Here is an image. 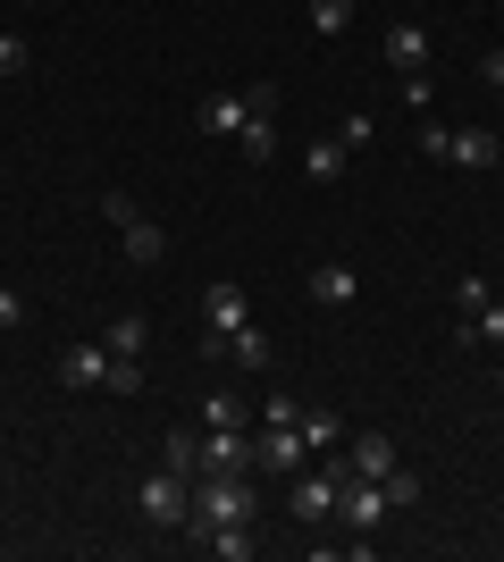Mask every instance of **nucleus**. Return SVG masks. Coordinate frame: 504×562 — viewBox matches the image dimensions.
Here are the masks:
<instances>
[{
	"label": "nucleus",
	"instance_id": "nucleus-6",
	"mask_svg": "<svg viewBox=\"0 0 504 562\" xmlns=\"http://www.w3.org/2000/svg\"><path fill=\"white\" fill-rule=\"evenodd\" d=\"M328 462L345 470V479H387V470H395V437H387V428H345V446H336Z\"/></svg>",
	"mask_w": 504,
	"mask_h": 562
},
{
	"label": "nucleus",
	"instance_id": "nucleus-8",
	"mask_svg": "<svg viewBox=\"0 0 504 562\" xmlns=\"http://www.w3.org/2000/svg\"><path fill=\"white\" fill-rule=\"evenodd\" d=\"M336 520H345L354 538H370V529L387 520V487H379V479H345V504H336Z\"/></svg>",
	"mask_w": 504,
	"mask_h": 562
},
{
	"label": "nucleus",
	"instance_id": "nucleus-27",
	"mask_svg": "<svg viewBox=\"0 0 504 562\" xmlns=\"http://www.w3.org/2000/svg\"><path fill=\"white\" fill-rule=\"evenodd\" d=\"M110 395H144V361H126V352H110Z\"/></svg>",
	"mask_w": 504,
	"mask_h": 562
},
{
	"label": "nucleus",
	"instance_id": "nucleus-28",
	"mask_svg": "<svg viewBox=\"0 0 504 562\" xmlns=\"http://www.w3.org/2000/svg\"><path fill=\"white\" fill-rule=\"evenodd\" d=\"M34 68V43H25V34H0V76H25Z\"/></svg>",
	"mask_w": 504,
	"mask_h": 562
},
{
	"label": "nucleus",
	"instance_id": "nucleus-32",
	"mask_svg": "<svg viewBox=\"0 0 504 562\" xmlns=\"http://www.w3.org/2000/svg\"><path fill=\"white\" fill-rule=\"evenodd\" d=\"M480 85H488V93H504V43L480 50Z\"/></svg>",
	"mask_w": 504,
	"mask_h": 562
},
{
	"label": "nucleus",
	"instance_id": "nucleus-26",
	"mask_svg": "<svg viewBox=\"0 0 504 562\" xmlns=\"http://www.w3.org/2000/svg\"><path fill=\"white\" fill-rule=\"evenodd\" d=\"M379 487H387V513H404V504H421V470H404V462H395V470L379 479Z\"/></svg>",
	"mask_w": 504,
	"mask_h": 562
},
{
	"label": "nucleus",
	"instance_id": "nucleus-29",
	"mask_svg": "<svg viewBox=\"0 0 504 562\" xmlns=\"http://www.w3.org/2000/svg\"><path fill=\"white\" fill-rule=\"evenodd\" d=\"M126 218H144V211H135V193H101V227L119 235V227H126Z\"/></svg>",
	"mask_w": 504,
	"mask_h": 562
},
{
	"label": "nucleus",
	"instance_id": "nucleus-10",
	"mask_svg": "<svg viewBox=\"0 0 504 562\" xmlns=\"http://www.w3.org/2000/svg\"><path fill=\"white\" fill-rule=\"evenodd\" d=\"M312 303H320V311H354V303H361V269L320 260V269H312Z\"/></svg>",
	"mask_w": 504,
	"mask_h": 562
},
{
	"label": "nucleus",
	"instance_id": "nucleus-4",
	"mask_svg": "<svg viewBox=\"0 0 504 562\" xmlns=\"http://www.w3.org/2000/svg\"><path fill=\"white\" fill-rule=\"evenodd\" d=\"M135 513H144L152 529H186V513H193V479H186L177 462H168V470H152L144 487H135Z\"/></svg>",
	"mask_w": 504,
	"mask_h": 562
},
{
	"label": "nucleus",
	"instance_id": "nucleus-15",
	"mask_svg": "<svg viewBox=\"0 0 504 562\" xmlns=\"http://www.w3.org/2000/svg\"><path fill=\"white\" fill-rule=\"evenodd\" d=\"M101 345H110V352H126V361H144V345H152V319H144V311H119V319L101 328Z\"/></svg>",
	"mask_w": 504,
	"mask_h": 562
},
{
	"label": "nucleus",
	"instance_id": "nucleus-23",
	"mask_svg": "<svg viewBox=\"0 0 504 562\" xmlns=\"http://www.w3.org/2000/svg\"><path fill=\"white\" fill-rule=\"evenodd\" d=\"M412 151H421V160H455V126H437V117H421V135H412Z\"/></svg>",
	"mask_w": 504,
	"mask_h": 562
},
{
	"label": "nucleus",
	"instance_id": "nucleus-5",
	"mask_svg": "<svg viewBox=\"0 0 504 562\" xmlns=\"http://www.w3.org/2000/svg\"><path fill=\"white\" fill-rule=\"evenodd\" d=\"M294 520H303V529H328L336 520V504H345V470L328 462V453H320V470H303V479H294Z\"/></svg>",
	"mask_w": 504,
	"mask_h": 562
},
{
	"label": "nucleus",
	"instance_id": "nucleus-31",
	"mask_svg": "<svg viewBox=\"0 0 504 562\" xmlns=\"http://www.w3.org/2000/svg\"><path fill=\"white\" fill-rule=\"evenodd\" d=\"M455 303H462V319H471V311L496 303V294H488V278H462V285H455Z\"/></svg>",
	"mask_w": 504,
	"mask_h": 562
},
{
	"label": "nucleus",
	"instance_id": "nucleus-25",
	"mask_svg": "<svg viewBox=\"0 0 504 562\" xmlns=\"http://www.w3.org/2000/svg\"><path fill=\"white\" fill-rule=\"evenodd\" d=\"M345 25H354V0H312V34L320 43H336Z\"/></svg>",
	"mask_w": 504,
	"mask_h": 562
},
{
	"label": "nucleus",
	"instance_id": "nucleus-20",
	"mask_svg": "<svg viewBox=\"0 0 504 562\" xmlns=\"http://www.w3.org/2000/svg\"><path fill=\"white\" fill-rule=\"evenodd\" d=\"M294 428H303V446H312V453H336V446H345V420H336L328 403H320V412H303Z\"/></svg>",
	"mask_w": 504,
	"mask_h": 562
},
{
	"label": "nucleus",
	"instance_id": "nucleus-34",
	"mask_svg": "<svg viewBox=\"0 0 504 562\" xmlns=\"http://www.w3.org/2000/svg\"><path fill=\"white\" fill-rule=\"evenodd\" d=\"M496 386H504V370H496Z\"/></svg>",
	"mask_w": 504,
	"mask_h": 562
},
{
	"label": "nucleus",
	"instance_id": "nucleus-33",
	"mask_svg": "<svg viewBox=\"0 0 504 562\" xmlns=\"http://www.w3.org/2000/svg\"><path fill=\"white\" fill-rule=\"evenodd\" d=\"M0 328H25V294L18 285H0Z\"/></svg>",
	"mask_w": 504,
	"mask_h": 562
},
{
	"label": "nucleus",
	"instance_id": "nucleus-9",
	"mask_svg": "<svg viewBox=\"0 0 504 562\" xmlns=\"http://www.w3.org/2000/svg\"><path fill=\"white\" fill-rule=\"evenodd\" d=\"M59 386H76V395L110 386V345H68L59 352Z\"/></svg>",
	"mask_w": 504,
	"mask_h": 562
},
{
	"label": "nucleus",
	"instance_id": "nucleus-17",
	"mask_svg": "<svg viewBox=\"0 0 504 562\" xmlns=\"http://www.w3.org/2000/svg\"><path fill=\"white\" fill-rule=\"evenodd\" d=\"M303 168H312V186H336V177L354 168V151H345V143H336V135H312V151H303Z\"/></svg>",
	"mask_w": 504,
	"mask_h": 562
},
{
	"label": "nucleus",
	"instance_id": "nucleus-2",
	"mask_svg": "<svg viewBox=\"0 0 504 562\" xmlns=\"http://www.w3.org/2000/svg\"><path fill=\"white\" fill-rule=\"evenodd\" d=\"M227 520H261V495H253L244 470H202V479H193L186 529H227Z\"/></svg>",
	"mask_w": 504,
	"mask_h": 562
},
{
	"label": "nucleus",
	"instance_id": "nucleus-13",
	"mask_svg": "<svg viewBox=\"0 0 504 562\" xmlns=\"http://www.w3.org/2000/svg\"><path fill=\"white\" fill-rule=\"evenodd\" d=\"M496 160H504V135H496V126H455V168L488 177Z\"/></svg>",
	"mask_w": 504,
	"mask_h": 562
},
{
	"label": "nucleus",
	"instance_id": "nucleus-22",
	"mask_svg": "<svg viewBox=\"0 0 504 562\" xmlns=\"http://www.w3.org/2000/svg\"><path fill=\"white\" fill-rule=\"evenodd\" d=\"M227 361L261 378V370H269V336H261V328H236V336H227Z\"/></svg>",
	"mask_w": 504,
	"mask_h": 562
},
{
	"label": "nucleus",
	"instance_id": "nucleus-1",
	"mask_svg": "<svg viewBox=\"0 0 504 562\" xmlns=\"http://www.w3.org/2000/svg\"><path fill=\"white\" fill-rule=\"evenodd\" d=\"M168 462L177 470H253V428H168Z\"/></svg>",
	"mask_w": 504,
	"mask_h": 562
},
{
	"label": "nucleus",
	"instance_id": "nucleus-21",
	"mask_svg": "<svg viewBox=\"0 0 504 562\" xmlns=\"http://www.w3.org/2000/svg\"><path fill=\"white\" fill-rule=\"evenodd\" d=\"M202 428H253V420H244V395H236V386H211V395H202Z\"/></svg>",
	"mask_w": 504,
	"mask_h": 562
},
{
	"label": "nucleus",
	"instance_id": "nucleus-3",
	"mask_svg": "<svg viewBox=\"0 0 504 562\" xmlns=\"http://www.w3.org/2000/svg\"><path fill=\"white\" fill-rule=\"evenodd\" d=\"M236 328H253V294L236 278H211L202 285V352H227Z\"/></svg>",
	"mask_w": 504,
	"mask_h": 562
},
{
	"label": "nucleus",
	"instance_id": "nucleus-18",
	"mask_svg": "<svg viewBox=\"0 0 504 562\" xmlns=\"http://www.w3.org/2000/svg\"><path fill=\"white\" fill-rule=\"evenodd\" d=\"M455 345H504V303H480L471 319H455Z\"/></svg>",
	"mask_w": 504,
	"mask_h": 562
},
{
	"label": "nucleus",
	"instance_id": "nucleus-24",
	"mask_svg": "<svg viewBox=\"0 0 504 562\" xmlns=\"http://www.w3.org/2000/svg\"><path fill=\"white\" fill-rule=\"evenodd\" d=\"M336 143H345V151H370V143H379V117H370V110H345V117H336Z\"/></svg>",
	"mask_w": 504,
	"mask_h": 562
},
{
	"label": "nucleus",
	"instance_id": "nucleus-19",
	"mask_svg": "<svg viewBox=\"0 0 504 562\" xmlns=\"http://www.w3.org/2000/svg\"><path fill=\"white\" fill-rule=\"evenodd\" d=\"M236 143H244V160H253V168H269V160H278V117H261V110H253Z\"/></svg>",
	"mask_w": 504,
	"mask_h": 562
},
{
	"label": "nucleus",
	"instance_id": "nucleus-16",
	"mask_svg": "<svg viewBox=\"0 0 504 562\" xmlns=\"http://www.w3.org/2000/svg\"><path fill=\"white\" fill-rule=\"evenodd\" d=\"M193 538L211 546L219 562H253V546H261V538H253V520H227V529H193Z\"/></svg>",
	"mask_w": 504,
	"mask_h": 562
},
{
	"label": "nucleus",
	"instance_id": "nucleus-7",
	"mask_svg": "<svg viewBox=\"0 0 504 562\" xmlns=\"http://www.w3.org/2000/svg\"><path fill=\"white\" fill-rule=\"evenodd\" d=\"M312 462V446H303V428H253V470H303Z\"/></svg>",
	"mask_w": 504,
	"mask_h": 562
},
{
	"label": "nucleus",
	"instance_id": "nucleus-30",
	"mask_svg": "<svg viewBox=\"0 0 504 562\" xmlns=\"http://www.w3.org/2000/svg\"><path fill=\"white\" fill-rule=\"evenodd\" d=\"M261 420L269 428H294V420H303V403H294V395H261Z\"/></svg>",
	"mask_w": 504,
	"mask_h": 562
},
{
	"label": "nucleus",
	"instance_id": "nucleus-14",
	"mask_svg": "<svg viewBox=\"0 0 504 562\" xmlns=\"http://www.w3.org/2000/svg\"><path fill=\"white\" fill-rule=\"evenodd\" d=\"M244 117H253L244 93H211L202 110H193V126H202V135H244Z\"/></svg>",
	"mask_w": 504,
	"mask_h": 562
},
{
	"label": "nucleus",
	"instance_id": "nucleus-11",
	"mask_svg": "<svg viewBox=\"0 0 504 562\" xmlns=\"http://www.w3.org/2000/svg\"><path fill=\"white\" fill-rule=\"evenodd\" d=\"M119 252L135 260V269H160V260H168V227H160V218H126V227H119Z\"/></svg>",
	"mask_w": 504,
	"mask_h": 562
},
{
	"label": "nucleus",
	"instance_id": "nucleus-12",
	"mask_svg": "<svg viewBox=\"0 0 504 562\" xmlns=\"http://www.w3.org/2000/svg\"><path fill=\"white\" fill-rule=\"evenodd\" d=\"M387 68H404V76H429V25H387Z\"/></svg>",
	"mask_w": 504,
	"mask_h": 562
}]
</instances>
